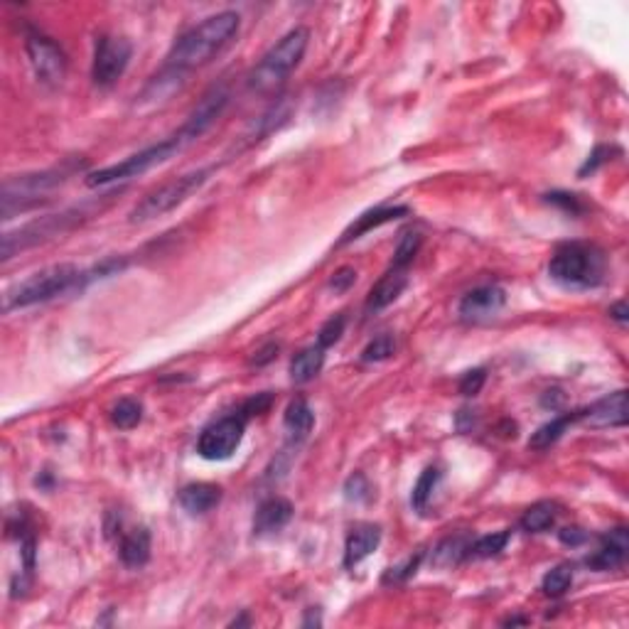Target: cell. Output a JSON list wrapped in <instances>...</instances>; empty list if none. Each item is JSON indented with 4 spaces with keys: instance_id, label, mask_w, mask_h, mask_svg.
I'll return each instance as SVG.
<instances>
[{
    "instance_id": "1",
    "label": "cell",
    "mask_w": 629,
    "mask_h": 629,
    "mask_svg": "<svg viewBox=\"0 0 629 629\" xmlns=\"http://www.w3.org/2000/svg\"><path fill=\"white\" fill-rule=\"evenodd\" d=\"M238 25H241V18L234 10H224V13H217L211 18L202 20L200 25L187 30L172 45L165 67L180 69V72L187 74L192 69L210 65L211 59L217 57L221 49L229 45L231 38L237 35Z\"/></svg>"
},
{
    "instance_id": "2",
    "label": "cell",
    "mask_w": 629,
    "mask_h": 629,
    "mask_svg": "<svg viewBox=\"0 0 629 629\" xmlns=\"http://www.w3.org/2000/svg\"><path fill=\"white\" fill-rule=\"evenodd\" d=\"M607 273V258L592 244H565L556 248L548 263V276L563 288L588 290L600 286Z\"/></svg>"
},
{
    "instance_id": "3",
    "label": "cell",
    "mask_w": 629,
    "mask_h": 629,
    "mask_svg": "<svg viewBox=\"0 0 629 629\" xmlns=\"http://www.w3.org/2000/svg\"><path fill=\"white\" fill-rule=\"evenodd\" d=\"M79 283H82V271L74 263H55V266L42 268L25 280H20L18 286L10 288L3 297V310L13 313L20 307L47 303L57 296H67V293L79 290Z\"/></svg>"
},
{
    "instance_id": "4",
    "label": "cell",
    "mask_w": 629,
    "mask_h": 629,
    "mask_svg": "<svg viewBox=\"0 0 629 629\" xmlns=\"http://www.w3.org/2000/svg\"><path fill=\"white\" fill-rule=\"evenodd\" d=\"M307 42H310L307 28H293L286 32L248 74V89L256 94H273L278 86L290 77V72L300 65Z\"/></svg>"
},
{
    "instance_id": "5",
    "label": "cell",
    "mask_w": 629,
    "mask_h": 629,
    "mask_svg": "<svg viewBox=\"0 0 629 629\" xmlns=\"http://www.w3.org/2000/svg\"><path fill=\"white\" fill-rule=\"evenodd\" d=\"M101 202H84L82 207H69L62 210L57 214H47V217H39V220L30 221L25 227H20L18 231H8L3 237V261H8L20 251H25L30 246H38L45 244L49 238L62 237L67 231L77 229L79 224H84L86 220H91L96 211H101Z\"/></svg>"
},
{
    "instance_id": "6",
    "label": "cell",
    "mask_w": 629,
    "mask_h": 629,
    "mask_svg": "<svg viewBox=\"0 0 629 629\" xmlns=\"http://www.w3.org/2000/svg\"><path fill=\"white\" fill-rule=\"evenodd\" d=\"M211 172H214V168H200V170L187 172V175H180L175 180L165 182L158 190L148 192L143 200L131 210L128 221L131 224H145V221H153L158 217H165L168 211L177 210L180 204L190 200L194 192H200L207 185Z\"/></svg>"
},
{
    "instance_id": "7",
    "label": "cell",
    "mask_w": 629,
    "mask_h": 629,
    "mask_svg": "<svg viewBox=\"0 0 629 629\" xmlns=\"http://www.w3.org/2000/svg\"><path fill=\"white\" fill-rule=\"evenodd\" d=\"M182 148H185V143H182L177 135H172L168 141L151 145V148H145L141 153L125 158V160L116 162V165H108V168H101V170L89 172V175H86V185H89V187H106V185H116V182H124L131 180V177H138V175H145L148 170H153V168H158L162 162L175 158Z\"/></svg>"
},
{
    "instance_id": "8",
    "label": "cell",
    "mask_w": 629,
    "mask_h": 629,
    "mask_svg": "<svg viewBox=\"0 0 629 629\" xmlns=\"http://www.w3.org/2000/svg\"><path fill=\"white\" fill-rule=\"evenodd\" d=\"M74 170H77V165H65V168H55V170L5 180V185H3V217L10 220L15 211L28 210L30 204H38L49 190L67 182Z\"/></svg>"
},
{
    "instance_id": "9",
    "label": "cell",
    "mask_w": 629,
    "mask_h": 629,
    "mask_svg": "<svg viewBox=\"0 0 629 629\" xmlns=\"http://www.w3.org/2000/svg\"><path fill=\"white\" fill-rule=\"evenodd\" d=\"M134 45L125 38L116 35H101L96 39L94 65H91V79L96 86H114L131 65Z\"/></svg>"
},
{
    "instance_id": "10",
    "label": "cell",
    "mask_w": 629,
    "mask_h": 629,
    "mask_svg": "<svg viewBox=\"0 0 629 629\" xmlns=\"http://www.w3.org/2000/svg\"><path fill=\"white\" fill-rule=\"evenodd\" d=\"M25 49H28L30 67L35 72V77L47 86H59L67 77V57L59 49L55 39L42 35L38 30H30L25 38Z\"/></svg>"
},
{
    "instance_id": "11",
    "label": "cell",
    "mask_w": 629,
    "mask_h": 629,
    "mask_svg": "<svg viewBox=\"0 0 629 629\" xmlns=\"http://www.w3.org/2000/svg\"><path fill=\"white\" fill-rule=\"evenodd\" d=\"M244 430H246V420L241 418L238 413L207 426L202 430L200 440H197L200 458L210 460V462L229 460L241 445V440H244Z\"/></svg>"
},
{
    "instance_id": "12",
    "label": "cell",
    "mask_w": 629,
    "mask_h": 629,
    "mask_svg": "<svg viewBox=\"0 0 629 629\" xmlns=\"http://www.w3.org/2000/svg\"><path fill=\"white\" fill-rule=\"evenodd\" d=\"M227 104H229V91H227L224 86H214L211 91H207V94L202 96L200 104L192 108L187 121L182 124V128L175 135H177L185 145H190L192 141H197L200 135H204L210 131L211 125H214V121L224 114Z\"/></svg>"
},
{
    "instance_id": "13",
    "label": "cell",
    "mask_w": 629,
    "mask_h": 629,
    "mask_svg": "<svg viewBox=\"0 0 629 629\" xmlns=\"http://www.w3.org/2000/svg\"><path fill=\"white\" fill-rule=\"evenodd\" d=\"M506 306L504 288L499 286H479L475 290H470L462 296L458 306V313L462 320L468 323H482L489 320L495 314L502 313V307Z\"/></svg>"
},
{
    "instance_id": "14",
    "label": "cell",
    "mask_w": 629,
    "mask_h": 629,
    "mask_svg": "<svg viewBox=\"0 0 629 629\" xmlns=\"http://www.w3.org/2000/svg\"><path fill=\"white\" fill-rule=\"evenodd\" d=\"M581 420L592 428H622L627 423V392H615L581 410Z\"/></svg>"
},
{
    "instance_id": "15",
    "label": "cell",
    "mask_w": 629,
    "mask_h": 629,
    "mask_svg": "<svg viewBox=\"0 0 629 629\" xmlns=\"http://www.w3.org/2000/svg\"><path fill=\"white\" fill-rule=\"evenodd\" d=\"M629 551V534L627 529H615L610 534L602 536V544L598 551L588 556V565L595 571H615L620 568Z\"/></svg>"
},
{
    "instance_id": "16",
    "label": "cell",
    "mask_w": 629,
    "mask_h": 629,
    "mask_svg": "<svg viewBox=\"0 0 629 629\" xmlns=\"http://www.w3.org/2000/svg\"><path fill=\"white\" fill-rule=\"evenodd\" d=\"M293 519V504L283 496H271L256 509L254 516V534L268 536L278 534L280 529H286Z\"/></svg>"
},
{
    "instance_id": "17",
    "label": "cell",
    "mask_w": 629,
    "mask_h": 629,
    "mask_svg": "<svg viewBox=\"0 0 629 629\" xmlns=\"http://www.w3.org/2000/svg\"><path fill=\"white\" fill-rule=\"evenodd\" d=\"M382 544V529L374 524H362L349 531L344 544V568L359 565L364 558H369Z\"/></svg>"
},
{
    "instance_id": "18",
    "label": "cell",
    "mask_w": 629,
    "mask_h": 629,
    "mask_svg": "<svg viewBox=\"0 0 629 629\" xmlns=\"http://www.w3.org/2000/svg\"><path fill=\"white\" fill-rule=\"evenodd\" d=\"M177 502L187 514L204 516L220 506L221 489L211 482H192V485L182 487Z\"/></svg>"
},
{
    "instance_id": "19",
    "label": "cell",
    "mask_w": 629,
    "mask_h": 629,
    "mask_svg": "<svg viewBox=\"0 0 629 629\" xmlns=\"http://www.w3.org/2000/svg\"><path fill=\"white\" fill-rule=\"evenodd\" d=\"M406 214H410V210L409 207H401V204L399 207H376V210L364 211L362 217H357V221L347 227V231H344L342 238H340V246H342V244H349L354 238L364 237V234H369V231L382 227V224L401 220V217H406Z\"/></svg>"
},
{
    "instance_id": "20",
    "label": "cell",
    "mask_w": 629,
    "mask_h": 629,
    "mask_svg": "<svg viewBox=\"0 0 629 629\" xmlns=\"http://www.w3.org/2000/svg\"><path fill=\"white\" fill-rule=\"evenodd\" d=\"M409 286V276L406 271H396L392 268L386 276L376 283V286L369 290V297H366V310L369 313H379L383 307H389L393 300H399V296L406 290Z\"/></svg>"
},
{
    "instance_id": "21",
    "label": "cell",
    "mask_w": 629,
    "mask_h": 629,
    "mask_svg": "<svg viewBox=\"0 0 629 629\" xmlns=\"http://www.w3.org/2000/svg\"><path fill=\"white\" fill-rule=\"evenodd\" d=\"M118 556H121V563L125 568H143L145 563L151 561V534L148 529H134L121 539V546H118Z\"/></svg>"
},
{
    "instance_id": "22",
    "label": "cell",
    "mask_w": 629,
    "mask_h": 629,
    "mask_svg": "<svg viewBox=\"0 0 629 629\" xmlns=\"http://www.w3.org/2000/svg\"><path fill=\"white\" fill-rule=\"evenodd\" d=\"M185 77H187V74L180 72V69L162 67L160 72L148 82L143 94H141V101H168V99L185 84Z\"/></svg>"
},
{
    "instance_id": "23",
    "label": "cell",
    "mask_w": 629,
    "mask_h": 629,
    "mask_svg": "<svg viewBox=\"0 0 629 629\" xmlns=\"http://www.w3.org/2000/svg\"><path fill=\"white\" fill-rule=\"evenodd\" d=\"M324 364V349L320 344L307 347L303 352H297L290 362V379L296 383H307L313 382L317 374L323 372Z\"/></svg>"
},
{
    "instance_id": "24",
    "label": "cell",
    "mask_w": 629,
    "mask_h": 629,
    "mask_svg": "<svg viewBox=\"0 0 629 629\" xmlns=\"http://www.w3.org/2000/svg\"><path fill=\"white\" fill-rule=\"evenodd\" d=\"M558 514H561V509H558L556 502H536V504L526 509L519 526H521V531H526V534H541V531H546V529H551L556 524Z\"/></svg>"
},
{
    "instance_id": "25",
    "label": "cell",
    "mask_w": 629,
    "mask_h": 629,
    "mask_svg": "<svg viewBox=\"0 0 629 629\" xmlns=\"http://www.w3.org/2000/svg\"><path fill=\"white\" fill-rule=\"evenodd\" d=\"M470 536L460 534V536H448V539H443L438 546H435V551H433V565H438V568H452V565H458L460 561H465V558H470Z\"/></svg>"
},
{
    "instance_id": "26",
    "label": "cell",
    "mask_w": 629,
    "mask_h": 629,
    "mask_svg": "<svg viewBox=\"0 0 629 629\" xmlns=\"http://www.w3.org/2000/svg\"><path fill=\"white\" fill-rule=\"evenodd\" d=\"M578 420H581V410H575V413H565V416L553 418L551 423L541 426V428L536 430L534 435H531V440H529V448H534V450L551 448L553 443H558V440L563 438V433L571 428L573 423H578Z\"/></svg>"
},
{
    "instance_id": "27",
    "label": "cell",
    "mask_w": 629,
    "mask_h": 629,
    "mask_svg": "<svg viewBox=\"0 0 629 629\" xmlns=\"http://www.w3.org/2000/svg\"><path fill=\"white\" fill-rule=\"evenodd\" d=\"M283 426H286V430L290 433V438H307V433H310L314 426V413L313 409L307 406L306 399H296L288 403Z\"/></svg>"
},
{
    "instance_id": "28",
    "label": "cell",
    "mask_w": 629,
    "mask_h": 629,
    "mask_svg": "<svg viewBox=\"0 0 629 629\" xmlns=\"http://www.w3.org/2000/svg\"><path fill=\"white\" fill-rule=\"evenodd\" d=\"M143 420V406L135 399H121L111 409V423L118 430H131Z\"/></svg>"
},
{
    "instance_id": "29",
    "label": "cell",
    "mask_w": 629,
    "mask_h": 629,
    "mask_svg": "<svg viewBox=\"0 0 629 629\" xmlns=\"http://www.w3.org/2000/svg\"><path fill=\"white\" fill-rule=\"evenodd\" d=\"M438 482H440L438 468H426L423 472H420L418 482H416L413 492H410V504H413L416 512H423V509L428 506L430 496H433V492H435Z\"/></svg>"
},
{
    "instance_id": "30",
    "label": "cell",
    "mask_w": 629,
    "mask_h": 629,
    "mask_svg": "<svg viewBox=\"0 0 629 629\" xmlns=\"http://www.w3.org/2000/svg\"><path fill=\"white\" fill-rule=\"evenodd\" d=\"M512 534L509 531H496V534L479 536L477 541L470 544V558H495L504 551Z\"/></svg>"
},
{
    "instance_id": "31",
    "label": "cell",
    "mask_w": 629,
    "mask_h": 629,
    "mask_svg": "<svg viewBox=\"0 0 629 629\" xmlns=\"http://www.w3.org/2000/svg\"><path fill=\"white\" fill-rule=\"evenodd\" d=\"M420 244H423V237H420L418 231H406V234L401 237L396 251H393L392 268H396V271H406V268L413 263V258L418 256Z\"/></svg>"
},
{
    "instance_id": "32",
    "label": "cell",
    "mask_w": 629,
    "mask_h": 629,
    "mask_svg": "<svg viewBox=\"0 0 629 629\" xmlns=\"http://www.w3.org/2000/svg\"><path fill=\"white\" fill-rule=\"evenodd\" d=\"M573 565L571 563H558L556 568L544 575V592L551 598H561L563 592L573 585Z\"/></svg>"
},
{
    "instance_id": "33",
    "label": "cell",
    "mask_w": 629,
    "mask_h": 629,
    "mask_svg": "<svg viewBox=\"0 0 629 629\" xmlns=\"http://www.w3.org/2000/svg\"><path fill=\"white\" fill-rule=\"evenodd\" d=\"M393 352H396V342H393L392 334H379V337H374L372 342L364 347L362 362H383V359H389Z\"/></svg>"
},
{
    "instance_id": "34",
    "label": "cell",
    "mask_w": 629,
    "mask_h": 629,
    "mask_svg": "<svg viewBox=\"0 0 629 629\" xmlns=\"http://www.w3.org/2000/svg\"><path fill=\"white\" fill-rule=\"evenodd\" d=\"M344 324H347V317H344V314H334V317H330V320L320 327L317 344H320L323 349H327V347H332V344L340 342V337L344 334Z\"/></svg>"
},
{
    "instance_id": "35",
    "label": "cell",
    "mask_w": 629,
    "mask_h": 629,
    "mask_svg": "<svg viewBox=\"0 0 629 629\" xmlns=\"http://www.w3.org/2000/svg\"><path fill=\"white\" fill-rule=\"evenodd\" d=\"M420 561H423V553H416V556H410V558H406V561L401 563V565H393V568H389L386 571V575H383V582L386 585H399V582H406L413 575V573L418 571Z\"/></svg>"
},
{
    "instance_id": "36",
    "label": "cell",
    "mask_w": 629,
    "mask_h": 629,
    "mask_svg": "<svg viewBox=\"0 0 629 629\" xmlns=\"http://www.w3.org/2000/svg\"><path fill=\"white\" fill-rule=\"evenodd\" d=\"M344 496H347V499H354V502H366V499L372 496V487H369V482H366V477H364L362 472H354V475L347 479Z\"/></svg>"
},
{
    "instance_id": "37",
    "label": "cell",
    "mask_w": 629,
    "mask_h": 629,
    "mask_svg": "<svg viewBox=\"0 0 629 629\" xmlns=\"http://www.w3.org/2000/svg\"><path fill=\"white\" fill-rule=\"evenodd\" d=\"M271 403H273V396L268 392L263 393H256V396H251V399L241 406V410H238V416L244 420L254 418V416H263L268 409H271Z\"/></svg>"
},
{
    "instance_id": "38",
    "label": "cell",
    "mask_w": 629,
    "mask_h": 629,
    "mask_svg": "<svg viewBox=\"0 0 629 629\" xmlns=\"http://www.w3.org/2000/svg\"><path fill=\"white\" fill-rule=\"evenodd\" d=\"M485 382H487L485 369H472V372H468L462 379H460L458 389L462 396H477V393L482 392Z\"/></svg>"
},
{
    "instance_id": "39",
    "label": "cell",
    "mask_w": 629,
    "mask_h": 629,
    "mask_svg": "<svg viewBox=\"0 0 629 629\" xmlns=\"http://www.w3.org/2000/svg\"><path fill=\"white\" fill-rule=\"evenodd\" d=\"M354 283H357V271L349 266L340 268V271L330 278V288H332L334 293H347Z\"/></svg>"
},
{
    "instance_id": "40",
    "label": "cell",
    "mask_w": 629,
    "mask_h": 629,
    "mask_svg": "<svg viewBox=\"0 0 629 629\" xmlns=\"http://www.w3.org/2000/svg\"><path fill=\"white\" fill-rule=\"evenodd\" d=\"M546 200L551 202V204H556V207H561V210L571 211V214H581V211L585 210L575 194H565V192H553V194H546Z\"/></svg>"
},
{
    "instance_id": "41",
    "label": "cell",
    "mask_w": 629,
    "mask_h": 629,
    "mask_svg": "<svg viewBox=\"0 0 629 629\" xmlns=\"http://www.w3.org/2000/svg\"><path fill=\"white\" fill-rule=\"evenodd\" d=\"M558 539H561L565 546H581L585 539H588V534L582 531V529H578V526H573V529H563L561 534H558Z\"/></svg>"
},
{
    "instance_id": "42",
    "label": "cell",
    "mask_w": 629,
    "mask_h": 629,
    "mask_svg": "<svg viewBox=\"0 0 629 629\" xmlns=\"http://www.w3.org/2000/svg\"><path fill=\"white\" fill-rule=\"evenodd\" d=\"M276 354H278V344L271 342V344H266V347H263V349H261V352H258L254 359H251V364H254V366H263V364L273 362V359H276Z\"/></svg>"
},
{
    "instance_id": "43",
    "label": "cell",
    "mask_w": 629,
    "mask_h": 629,
    "mask_svg": "<svg viewBox=\"0 0 629 629\" xmlns=\"http://www.w3.org/2000/svg\"><path fill=\"white\" fill-rule=\"evenodd\" d=\"M610 317L612 320H617L620 324L627 323V303H617V306L610 307Z\"/></svg>"
},
{
    "instance_id": "44",
    "label": "cell",
    "mask_w": 629,
    "mask_h": 629,
    "mask_svg": "<svg viewBox=\"0 0 629 629\" xmlns=\"http://www.w3.org/2000/svg\"><path fill=\"white\" fill-rule=\"evenodd\" d=\"M504 625H526V620H521V617H512V620H506Z\"/></svg>"
}]
</instances>
